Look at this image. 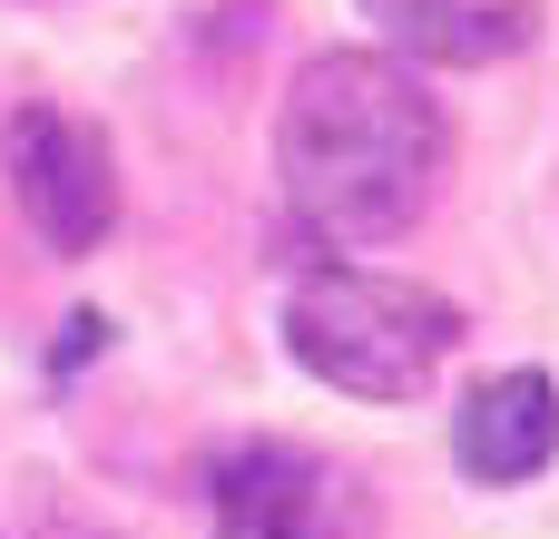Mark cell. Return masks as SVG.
I'll return each instance as SVG.
<instances>
[{"instance_id": "obj_1", "label": "cell", "mask_w": 559, "mask_h": 539, "mask_svg": "<svg viewBox=\"0 0 559 539\" xmlns=\"http://www.w3.org/2000/svg\"><path fill=\"white\" fill-rule=\"evenodd\" d=\"M275 167L295 216L324 245H383L423 226L452 167V128L423 98V79L383 49H324L295 69L275 118Z\"/></svg>"}, {"instance_id": "obj_2", "label": "cell", "mask_w": 559, "mask_h": 539, "mask_svg": "<svg viewBox=\"0 0 559 539\" xmlns=\"http://www.w3.org/2000/svg\"><path fill=\"white\" fill-rule=\"evenodd\" d=\"M285 344L324 393L354 403H413L452 344H462V304L413 285V275H364V265H314L285 295Z\"/></svg>"}, {"instance_id": "obj_3", "label": "cell", "mask_w": 559, "mask_h": 539, "mask_svg": "<svg viewBox=\"0 0 559 539\" xmlns=\"http://www.w3.org/2000/svg\"><path fill=\"white\" fill-rule=\"evenodd\" d=\"M10 196H20V216L39 226L49 255H88V245L118 226V157H108V137H98L88 118L29 98V108L10 118Z\"/></svg>"}, {"instance_id": "obj_4", "label": "cell", "mask_w": 559, "mask_h": 539, "mask_svg": "<svg viewBox=\"0 0 559 539\" xmlns=\"http://www.w3.org/2000/svg\"><path fill=\"white\" fill-rule=\"evenodd\" d=\"M373 501L344 462L305 442H246L216 471V539H364Z\"/></svg>"}, {"instance_id": "obj_5", "label": "cell", "mask_w": 559, "mask_h": 539, "mask_svg": "<svg viewBox=\"0 0 559 539\" xmlns=\"http://www.w3.org/2000/svg\"><path fill=\"white\" fill-rule=\"evenodd\" d=\"M452 452L491 491L531 481L559 452V383L550 373H491V383H472V403L452 412Z\"/></svg>"}, {"instance_id": "obj_6", "label": "cell", "mask_w": 559, "mask_h": 539, "mask_svg": "<svg viewBox=\"0 0 559 539\" xmlns=\"http://www.w3.org/2000/svg\"><path fill=\"white\" fill-rule=\"evenodd\" d=\"M364 20H373L403 59H432V69H491V59L531 49L540 0H364Z\"/></svg>"}]
</instances>
